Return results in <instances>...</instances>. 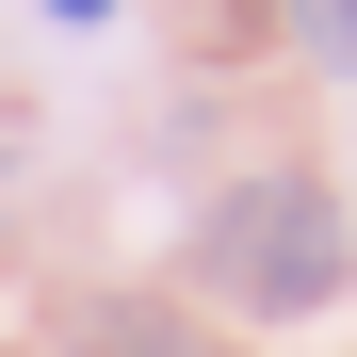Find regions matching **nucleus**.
<instances>
[{"label":"nucleus","instance_id":"1","mask_svg":"<svg viewBox=\"0 0 357 357\" xmlns=\"http://www.w3.org/2000/svg\"><path fill=\"white\" fill-rule=\"evenodd\" d=\"M195 276L227 292V309H260V325H309L325 292L357 276V244H341L325 178H227L211 227H195Z\"/></svg>","mask_w":357,"mask_h":357},{"label":"nucleus","instance_id":"2","mask_svg":"<svg viewBox=\"0 0 357 357\" xmlns=\"http://www.w3.org/2000/svg\"><path fill=\"white\" fill-rule=\"evenodd\" d=\"M292 17V49H309V66H357V0H276Z\"/></svg>","mask_w":357,"mask_h":357},{"label":"nucleus","instance_id":"3","mask_svg":"<svg viewBox=\"0 0 357 357\" xmlns=\"http://www.w3.org/2000/svg\"><path fill=\"white\" fill-rule=\"evenodd\" d=\"M98 357H195L178 325H98Z\"/></svg>","mask_w":357,"mask_h":357},{"label":"nucleus","instance_id":"4","mask_svg":"<svg viewBox=\"0 0 357 357\" xmlns=\"http://www.w3.org/2000/svg\"><path fill=\"white\" fill-rule=\"evenodd\" d=\"M49 17H66V33H98V17H114V0H49Z\"/></svg>","mask_w":357,"mask_h":357}]
</instances>
